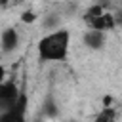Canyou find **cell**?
<instances>
[{"label": "cell", "instance_id": "cell-4", "mask_svg": "<svg viewBox=\"0 0 122 122\" xmlns=\"http://www.w3.org/2000/svg\"><path fill=\"white\" fill-rule=\"evenodd\" d=\"M90 29H95V30H112L114 27H116V21H114V15L112 13H109V11H103L101 15H97L90 25H88Z\"/></svg>", "mask_w": 122, "mask_h": 122}, {"label": "cell", "instance_id": "cell-2", "mask_svg": "<svg viewBox=\"0 0 122 122\" xmlns=\"http://www.w3.org/2000/svg\"><path fill=\"white\" fill-rule=\"evenodd\" d=\"M17 46H19V34H17V30L11 29V27L4 29L2 34H0V50L4 53H11V51H15Z\"/></svg>", "mask_w": 122, "mask_h": 122}, {"label": "cell", "instance_id": "cell-13", "mask_svg": "<svg viewBox=\"0 0 122 122\" xmlns=\"http://www.w3.org/2000/svg\"><path fill=\"white\" fill-rule=\"evenodd\" d=\"M8 2H10V0H0V8H2V6H8Z\"/></svg>", "mask_w": 122, "mask_h": 122}, {"label": "cell", "instance_id": "cell-5", "mask_svg": "<svg viewBox=\"0 0 122 122\" xmlns=\"http://www.w3.org/2000/svg\"><path fill=\"white\" fill-rule=\"evenodd\" d=\"M84 44L90 50H101L105 46V32L103 30H95V29H88L84 32Z\"/></svg>", "mask_w": 122, "mask_h": 122}, {"label": "cell", "instance_id": "cell-3", "mask_svg": "<svg viewBox=\"0 0 122 122\" xmlns=\"http://www.w3.org/2000/svg\"><path fill=\"white\" fill-rule=\"evenodd\" d=\"M17 95H19V90H17L15 82H11V80L0 82V105H4V109H8L15 101Z\"/></svg>", "mask_w": 122, "mask_h": 122}, {"label": "cell", "instance_id": "cell-12", "mask_svg": "<svg viewBox=\"0 0 122 122\" xmlns=\"http://www.w3.org/2000/svg\"><path fill=\"white\" fill-rule=\"evenodd\" d=\"M4 80H6V69L0 65V82H4Z\"/></svg>", "mask_w": 122, "mask_h": 122}, {"label": "cell", "instance_id": "cell-9", "mask_svg": "<svg viewBox=\"0 0 122 122\" xmlns=\"http://www.w3.org/2000/svg\"><path fill=\"white\" fill-rule=\"evenodd\" d=\"M44 114H46V116H55V114H57L55 103H53L51 99H48V101L44 103Z\"/></svg>", "mask_w": 122, "mask_h": 122}, {"label": "cell", "instance_id": "cell-8", "mask_svg": "<svg viewBox=\"0 0 122 122\" xmlns=\"http://www.w3.org/2000/svg\"><path fill=\"white\" fill-rule=\"evenodd\" d=\"M114 116H116L114 109H112V107H105V109L99 112V116L95 118V122H114Z\"/></svg>", "mask_w": 122, "mask_h": 122}, {"label": "cell", "instance_id": "cell-6", "mask_svg": "<svg viewBox=\"0 0 122 122\" xmlns=\"http://www.w3.org/2000/svg\"><path fill=\"white\" fill-rule=\"evenodd\" d=\"M0 122H27L25 111H19L13 105H10L8 109H4L0 112Z\"/></svg>", "mask_w": 122, "mask_h": 122}, {"label": "cell", "instance_id": "cell-7", "mask_svg": "<svg viewBox=\"0 0 122 122\" xmlns=\"http://www.w3.org/2000/svg\"><path fill=\"white\" fill-rule=\"evenodd\" d=\"M103 11H105V8H101L99 4H93V6H90V8L84 11V21L90 25V23H92V21H93L97 15H101Z\"/></svg>", "mask_w": 122, "mask_h": 122}, {"label": "cell", "instance_id": "cell-10", "mask_svg": "<svg viewBox=\"0 0 122 122\" xmlns=\"http://www.w3.org/2000/svg\"><path fill=\"white\" fill-rule=\"evenodd\" d=\"M36 17H38V15H36L32 10H27V11H23V13H21V21H23V23H34V21H36Z\"/></svg>", "mask_w": 122, "mask_h": 122}, {"label": "cell", "instance_id": "cell-1", "mask_svg": "<svg viewBox=\"0 0 122 122\" xmlns=\"http://www.w3.org/2000/svg\"><path fill=\"white\" fill-rule=\"evenodd\" d=\"M71 32L67 29H53L38 42V59L40 61H63L69 55Z\"/></svg>", "mask_w": 122, "mask_h": 122}, {"label": "cell", "instance_id": "cell-11", "mask_svg": "<svg viewBox=\"0 0 122 122\" xmlns=\"http://www.w3.org/2000/svg\"><path fill=\"white\" fill-rule=\"evenodd\" d=\"M44 27H46V29H57V17L53 15V17L44 19Z\"/></svg>", "mask_w": 122, "mask_h": 122}]
</instances>
